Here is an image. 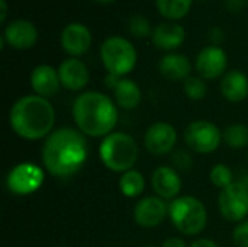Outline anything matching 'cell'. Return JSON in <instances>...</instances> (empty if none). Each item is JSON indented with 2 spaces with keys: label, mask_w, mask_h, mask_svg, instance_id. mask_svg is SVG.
<instances>
[{
  "label": "cell",
  "mask_w": 248,
  "mask_h": 247,
  "mask_svg": "<svg viewBox=\"0 0 248 247\" xmlns=\"http://www.w3.org/2000/svg\"><path fill=\"white\" fill-rule=\"evenodd\" d=\"M89 156L84 134L71 127L52 131L42 146V165L49 175L64 179L81 170Z\"/></svg>",
  "instance_id": "cell-1"
},
{
  "label": "cell",
  "mask_w": 248,
  "mask_h": 247,
  "mask_svg": "<svg viewBox=\"0 0 248 247\" xmlns=\"http://www.w3.org/2000/svg\"><path fill=\"white\" fill-rule=\"evenodd\" d=\"M122 77H119V76H116V74H110V73H108V76L103 79V82H105V84L109 87V89H115L116 87V84L119 83V80H121Z\"/></svg>",
  "instance_id": "cell-34"
},
{
  "label": "cell",
  "mask_w": 248,
  "mask_h": 247,
  "mask_svg": "<svg viewBox=\"0 0 248 247\" xmlns=\"http://www.w3.org/2000/svg\"><path fill=\"white\" fill-rule=\"evenodd\" d=\"M153 44L163 51L179 48L186 39V29L177 22H163L153 31Z\"/></svg>",
  "instance_id": "cell-18"
},
{
  "label": "cell",
  "mask_w": 248,
  "mask_h": 247,
  "mask_svg": "<svg viewBox=\"0 0 248 247\" xmlns=\"http://www.w3.org/2000/svg\"><path fill=\"white\" fill-rule=\"evenodd\" d=\"M128 31L135 38H145L148 35H153L154 29L151 28L148 17H145L144 15H132L128 20Z\"/></svg>",
  "instance_id": "cell-26"
},
{
  "label": "cell",
  "mask_w": 248,
  "mask_h": 247,
  "mask_svg": "<svg viewBox=\"0 0 248 247\" xmlns=\"http://www.w3.org/2000/svg\"><path fill=\"white\" fill-rule=\"evenodd\" d=\"M0 10H1V15H0V23H3L7 17V1L6 0H0Z\"/></svg>",
  "instance_id": "cell-35"
},
{
  "label": "cell",
  "mask_w": 248,
  "mask_h": 247,
  "mask_svg": "<svg viewBox=\"0 0 248 247\" xmlns=\"http://www.w3.org/2000/svg\"><path fill=\"white\" fill-rule=\"evenodd\" d=\"M169 218L182 234L196 236L205 230L208 213L201 199L192 195H185L170 201Z\"/></svg>",
  "instance_id": "cell-5"
},
{
  "label": "cell",
  "mask_w": 248,
  "mask_h": 247,
  "mask_svg": "<svg viewBox=\"0 0 248 247\" xmlns=\"http://www.w3.org/2000/svg\"><path fill=\"white\" fill-rule=\"evenodd\" d=\"M158 70L167 80L185 82L192 73V63L185 54L170 52L160 58Z\"/></svg>",
  "instance_id": "cell-19"
},
{
  "label": "cell",
  "mask_w": 248,
  "mask_h": 247,
  "mask_svg": "<svg viewBox=\"0 0 248 247\" xmlns=\"http://www.w3.org/2000/svg\"><path fill=\"white\" fill-rule=\"evenodd\" d=\"M119 189L122 195L126 198H137L145 189V179L144 175L135 169H131L121 175L119 178Z\"/></svg>",
  "instance_id": "cell-22"
},
{
  "label": "cell",
  "mask_w": 248,
  "mask_h": 247,
  "mask_svg": "<svg viewBox=\"0 0 248 247\" xmlns=\"http://www.w3.org/2000/svg\"><path fill=\"white\" fill-rule=\"evenodd\" d=\"M222 141L231 148H244L248 146V127L244 124L228 125L222 132Z\"/></svg>",
  "instance_id": "cell-24"
},
{
  "label": "cell",
  "mask_w": 248,
  "mask_h": 247,
  "mask_svg": "<svg viewBox=\"0 0 248 247\" xmlns=\"http://www.w3.org/2000/svg\"><path fill=\"white\" fill-rule=\"evenodd\" d=\"M163 247H189L186 245V242L180 237H170L167 239L164 243H163Z\"/></svg>",
  "instance_id": "cell-33"
},
{
  "label": "cell",
  "mask_w": 248,
  "mask_h": 247,
  "mask_svg": "<svg viewBox=\"0 0 248 247\" xmlns=\"http://www.w3.org/2000/svg\"><path fill=\"white\" fill-rule=\"evenodd\" d=\"M222 96L234 103L243 102L248 98V77L240 70H231L222 76L221 80Z\"/></svg>",
  "instance_id": "cell-20"
},
{
  "label": "cell",
  "mask_w": 248,
  "mask_h": 247,
  "mask_svg": "<svg viewBox=\"0 0 248 247\" xmlns=\"http://www.w3.org/2000/svg\"><path fill=\"white\" fill-rule=\"evenodd\" d=\"M45 182V172L35 163L23 162L13 166L6 176V186L15 195H31L41 189Z\"/></svg>",
  "instance_id": "cell-7"
},
{
  "label": "cell",
  "mask_w": 248,
  "mask_h": 247,
  "mask_svg": "<svg viewBox=\"0 0 248 247\" xmlns=\"http://www.w3.org/2000/svg\"><path fill=\"white\" fill-rule=\"evenodd\" d=\"M171 162H173L174 169H179V170H189V169L192 167L193 159H192V156H190L187 151H185V150H177V151H173Z\"/></svg>",
  "instance_id": "cell-28"
},
{
  "label": "cell",
  "mask_w": 248,
  "mask_h": 247,
  "mask_svg": "<svg viewBox=\"0 0 248 247\" xmlns=\"http://www.w3.org/2000/svg\"><path fill=\"white\" fill-rule=\"evenodd\" d=\"M100 60L110 74L119 77L129 74L138 60L135 47L124 36H109L100 45Z\"/></svg>",
  "instance_id": "cell-6"
},
{
  "label": "cell",
  "mask_w": 248,
  "mask_h": 247,
  "mask_svg": "<svg viewBox=\"0 0 248 247\" xmlns=\"http://www.w3.org/2000/svg\"><path fill=\"white\" fill-rule=\"evenodd\" d=\"M140 156V148L131 134L113 131L106 135L99 146V157L106 169L115 173L131 170Z\"/></svg>",
  "instance_id": "cell-4"
},
{
  "label": "cell",
  "mask_w": 248,
  "mask_h": 247,
  "mask_svg": "<svg viewBox=\"0 0 248 247\" xmlns=\"http://www.w3.org/2000/svg\"><path fill=\"white\" fill-rule=\"evenodd\" d=\"M193 0H155L157 10L160 15L166 19H170L171 22L185 17L190 7Z\"/></svg>",
  "instance_id": "cell-23"
},
{
  "label": "cell",
  "mask_w": 248,
  "mask_h": 247,
  "mask_svg": "<svg viewBox=\"0 0 248 247\" xmlns=\"http://www.w3.org/2000/svg\"><path fill=\"white\" fill-rule=\"evenodd\" d=\"M177 143V131L170 122H154L144 135L145 148L154 156H164L173 153Z\"/></svg>",
  "instance_id": "cell-10"
},
{
  "label": "cell",
  "mask_w": 248,
  "mask_h": 247,
  "mask_svg": "<svg viewBox=\"0 0 248 247\" xmlns=\"http://www.w3.org/2000/svg\"><path fill=\"white\" fill-rule=\"evenodd\" d=\"M185 141L192 151L199 154H209L218 150L221 146L222 134L214 122L198 119L186 127Z\"/></svg>",
  "instance_id": "cell-8"
},
{
  "label": "cell",
  "mask_w": 248,
  "mask_h": 247,
  "mask_svg": "<svg viewBox=\"0 0 248 247\" xmlns=\"http://www.w3.org/2000/svg\"><path fill=\"white\" fill-rule=\"evenodd\" d=\"M225 9L228 12H232V13H238L241 12V9L244 7L246 4V0H225Z\"/></svg>",
  "instance_id": "cell-31"
},
{
  "label": "cell",
  "mask_w": 248,
  "mask_h": 247,
  "mask_svg": "<svg viewBox=\"0 0 248 247\" xmlns=\"http://www.w3.org/2000/svg\"><path fill=\"white\" fill-rule=\"evenodd\" d=\"M118 108L108 95L96 90L78 95L73 103V118L84 135L106 137L113 132L118 124Z\"/></svg>",
  "instance_id": "cell-2"
},
{
  "label": "cell",
  "mask_w": 248,
  "mask_h": 247,
  "mask_svg": "<svg viewBox=\"0 0 248 247\" xmlns=\"http://www.w3.org/2000/svg\"><path fill=\"white\" fill-rule=\"evenodd\" d=\"M58 76L61 86L71 92H78L84 89L90 80V73L87 66L74 57L64 60L58 67Z\"/></svg>",
  "instance_id": "cell-15"
},
{
  "label": "cell",
  "mask_w": 248,
  "mask_h": 247,
  "mask_svg": "<svg viewBox=\"0 0 248 247\" xmlns=\"http://www.w3.org/2000/svg\"><path fill=\"white\" fill-rule=\"evenodd\" d=\"M92 32L90 29L80 23V22H71L65 25L61 31L60 41L62 49L74 58H78L80 55L86 54L92 47Z\"/></svg>",
  "instance_id": "cell-13"
},
{
  "label": "cell",
  "mask_w": 248,
  "mask_h": 247,
  "mask_svg": "<svg viewBox=\"0 0 248 247\" xmlns=\"http://www.w3.org/2000/svg\"><path fill=\"white\" fill-rule=\"evenodd\" d=\"M232 239L238 247H248V220H244L235 226Z\"/></svg>",
  "instance_id": "cell-29"
},
{
  "label": "cell",
  "mask_w": 248,
  "mask_h": 247,
  "mask_svg": "<svg viewBox=\"0 0 248 247\" xmlns=\"http://www.w3.org/2000/svg\"><path fill=\"white\" fill-rule=\"evenodd\" d=\"M247 185H248V183H247Z\"/></svg>",
  "instance_id": "cell-39"
},
{
  "label": "cell",
  "mask_w": 248,
  "mask_h": 247,
  "mask_svg": "<svg viewBox=\"0 0 248 247\" xmlns=\"http://www.w3.org/2000/svg\"><path fill=\"white\" fill-rule=\"evenodd\" d=\"M1 36L16 49H29L38 41V29L28 19H15L4 26Z\"/></svg>",
  "instance_id": "cell-14"
},
{
  "label": "cell",
  "mask_w": 248,
  "mask_h": 247,
  "mask_svg": "<svg viewBox=\"0 0 248 247\" xmlns=\"http://www.w3.org/2000/svg\"><path fill=\"white\" fill-rule=\"evenodd\" d=\"M151 185L161 199H176L182 191L183 182L177 170L171 166H160L151 176Z\"/></svg>",
  "instance_id": "cell-16"
},
{
  "label": "cell",
  "mask_w": 248,
  "mask_h": 247,
  "mask_svg": "<svg viewBox=\"0 0 248 247\" xmlns=\"http://www.w3.org/2000/svg\"><path fill=\"white\" fill-rule=\"evenodd\" d=\"M113 99L118 106L131 111L140 106L142 100V93L140 86L134 80L122 77L116 84V87L113 89Z\"/></svg>",
  "instance_id": "cell-21"
},
{
  "label": "cell",
  "mask_w": 248,
  "mask_h": 247,
  "mask_svg": "<svg viewBox=\"0 0 248 247\" xmlns=\"http://www.w3.org/2000/svg\"><path fill=\"white\" fill-rule=\"evenodd\" d=\"M57 247H65V246H57Z\"/></svg>",
  "instance_id": "cell-38"
},
{
  "label": "cell",
  "mask_w": 248,
  "mask_h": 247,
  "mask_svg": "<svg viewBox=\"0 0 248 247\" xmlns=\"http://www.w3.org/2000/svg\"><path fill=\"white\" fill-rule=\"evenodd\" d=\"M218 208L224 220L230 223H241L248 215V185L232 182L221 189L218 197Z\"/></svg>",
  "instance_id": "cell-9"
},
{
  "label": "cell",
  "mask_w": 248,
  "mask_h": 247,
  "mask_svg": "<svg viewBox=\"0 0 248 247\" xmlns=\"http://www.w3.org/2000/svg\"><path fill=\"white\" fill-rule=\"evenodd\" d=\"M227 64V52L219 45H208L202 48L195 61L196 71L205 80H215L224 76Z\"/></svg>",
  "instance_id": "cell-11"
},
{
  "label": "cell",
  "mask_w": 248,
  "mask_h": 247,
  "mask_svg": "<svg viewBox=\"0 0 248 247\" xmlns=\"http://www.w3.org/2000/svg\"><path fill=\"white\" fill-rule=\"evenodd\" d=\"M144 247H155V246H144Z\"/></svg>",
  "instance_id": "cell-37"
},
{
  "label": "cell",
  "mask_w": 248,
  "mask_h": 247,
  "mask_svg": "<svg viewBox=\"0 0 248 247\" xmlns=\"http://www.w3.org/2000/svg\"><path fill=\"white\" fill-rule=\"evenodd\" d=\"M9 124L16 135L28 141L48 137L55 124V111L51 102L38 95L17 99L9 112Z\"/></svg>",
  "instance_id": "cell-3"
},
{
  "label": "cell",
  "mask_w": 248,
  "mask_h": 247,
  "mask_svg": "<svg viewBox=\"0 0 248 247\" xmlns=\"http://www.w3.org/2000/svg\"><path fill=\"white\" fill-rule=\"evenodd\" d=\"M31 87L35 92V95L49 99L55 96L61 87L58 70H55L49 64H39L31 71Z\"/></svg>",
  "instance_id": "cell-17"
},
{
  "label": "cell",
  "mask_w": 248,
  "mask_h": 247,
  "mask_svg": "<svg viewBox=\"0 0 248 247\" xmlns=\"http://www.w3.org/2000/svg\"><path fill=\"white\" fill-rule=\"evenodd\" d=\"M209 178H211V182H212L217 188H219V189H224V188H227L228 185H231V183L234 182L232 170L230 169V166H227V165H224V163L215 165V166L211 169Z\"/></svg>",
  "instance_id": "cell-27"
},
{
  "label": "cell",
  "mask_w": 248,
  "mask_h": 247,
  "mask_svg": "<svg viewBox=\"0 0 248 247\" xmlns=\"http://www.w3.org/2000/svg\"><path fill=\"white\" fill-rule=\"evenodd\" d=\"M247 1H248V0H247Z\"/></svg>",
  "instance_id": "cell-40"
},
{
  "label": "cell",
  "mask_w": 248,
  "mask_h": 247,
  "mask_svg": "<svg viewBox=\"0 0 248 247\" xmlns=\"http://www.w3.org/2000/svg\"><path fill=\"white\" fill-rule=\"evenodd\" d=\"M169 215V205L160 197H145L135 204L134 220L140 227H158Z\"/></svg>",
  "instance_id": "cell-12"
},
{
  "label": "cell",
  "mask_w": 248,
  "mask_h": 247,
  "mask_svg": "<svg viewBox=\"0 0 248 247\" xmlns=\"http://www.w3.org/2000/svg\"><path fill=\"white\" fill-rule=\"evenodd\" d=\"M189 247H219L217 242L211 240V239H206V237H202V239H198L195 240Z\"/></svg>",
  "instance_id": "cell-32"
},
{
  "label": "cell",
  "mask_w": 248,
  "mask_h": 247,
  "mask_svg": "<svg viewBox=\"0 0 248 247\" xmlns=\"http://www.w3.org/2000/svg\"><path fill=\"white\" fill-rule=\"evenodd\" d=\"M208 38L212 45H219L225 39V31L221 26H211L208 29Z\"/></svg>",
  "instance_id": "cell-30"
},
{
  "label": "cell",
  "mask_w": 248,
  "mask_h": 247,
  "mask_svg": "<svg viewBox=\"0 0 248 247\" xmlns=\"http://www.w3.org/2000/svg\"><path fill=\"white\" fill-rule=\"evenodd\" d=\"M96 1H99V3H112L115 0H96Z\"/></svg>",
  "instance_id": "cell-36"
},
{
  "label": "cell",
  "mask_w": 248,
  "mask_h": 247,
  "mask_svg": "<svg viewBox=\"0 0 248 247\" xmlns=\"http://www.w3.org/2000/svg\"><path fill=\"white\" fill-rule=\"evenodd\" d=\"M183 90L192 100H202L208 93V84L201 76H189L183 82Z\"/></svg>",
  "instance_id": "cell-25"
}]
</instances>
